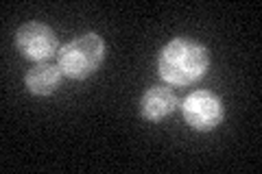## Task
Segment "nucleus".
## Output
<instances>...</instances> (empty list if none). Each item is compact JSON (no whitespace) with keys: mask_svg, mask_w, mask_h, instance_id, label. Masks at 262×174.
<instances>
[{"mask_svg":"<svg viewBox=\"0 0 262 174\" xmlns=\"http://www.w3.org/2000/svg\"><path fill=\"white\" fill-rule=\"evenodd\" d=\"M210 51L190 37H173L158 53V74L170 87H188L208 74Z\"/></svg>","mask_w":262,"mask_h":174,"instance_id":"1","label":"nucleus"},{"mask_svg":"<svg viewBox=\"0 0 262 174\" xmlns=\"http://www.w3.org/2000/svg\"><path fill=\"white\" fill-rule=\"evenodd\" d=\"M105 61V41L98 33H81L68 44H63L57 53V65L66 79L85 81Z\"/></svg>","mask_w":262,"mask_h":174,"instance_id":"2","label":"nucleus"},{"mask_svg":"<svg viewBox=\"0 0 262 174\" xmlns=\"http://www.w3.org/2000/svg\"><path fill=\"white\" fill-rule=\"evenodd\" d=\"M182 115L186 124L199 133L214 131L225 118V105L219 94L210 89H194L182 103Z\"/></svg>","mask_w":262,"mask_h":174,"instance_id":"3","label":"nucleus"},{"mask_svg":"<svg viewBox=\"0 0 262 174\" xmlns=\"http://www.w3.org/2000/svg\"><path fill=\"white\" fill-rule=\"evenodd\" d=\"M15 48L24 59L42 63L59 53V39L48 24L27 22L15 31Z\"/></svg>","mask_w":262,"mask_h":174,"instance_id":"4","label":"nucleus"},{"mask_svg":"<svg viewBox=\"0 0 262 174\" xmlns=\"http://www.w3.org/2000/svg\"><path fill=\"white\" fill-rule=\"evenodd\" d=\"M177 96L170 85H153L140 98V115L146 122H162L177 109Z\"/></svg>","mask_w":262,"mask_h":174,"instance_id":"5","label":"nucleus"},{"mask_svg":"<svg viewBox=\"0 0 262 174\" xmlns=\"http://www.w3.org/2000/svg\"><path fill=\"white\" fill-rule=\"evenodd\" d=\"M61 77L63 74L59 70V65H55L51 61H42L27 70V74H24V87L33 96H51L59 89Z\"/></svg>","mask_w":262,"mask_h":174,"instance_id":"6","label":"nucleus"}]
</instances>
